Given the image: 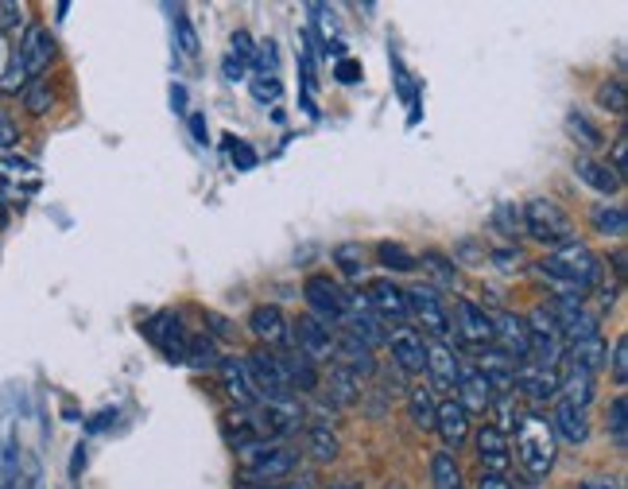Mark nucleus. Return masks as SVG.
Returning <instances> with one entry per match:
<instances>
[{"label":"nucleus","instance_id":"603ef678","mask_svg":"<svg viewBox=\"0 0 628 489\" xmlns=\"http://www.w3.org/2000/svg\"><path fill=\"white\" fill-rule=\"evenodd\" d=\"M253 62L260 67V74H276V44H272V39H264V44L256 47Z\"/></svg>","mask_w":628,"mask_h":489},{"label":"nucleus","instance_id":"c756f323","mask_svg":"<svg viewBox=\"0 0 628 489\" xmlns=\"http://www.w3.org/2000/svg\"><path fill=\"white\" fill-rule=\"evenodd\" d=\"M481 377L489 381L492 396H509L512 393V361L501 350H481Z\"/></svg>","mask_w":628,"mask_h":489},{"label":"nucleus","instance_id":"72a5a7b5","mask_svg":"<svg viewBox=\"0 0 628 489\" xmlns=\"http://www.w3.org/2000/svg\"><path fill=\"white\" fill-rule=\"evenodd\" d=\"M431 478L434 489H462V470H458V458L451 451H439L431 458Z\"/></svg>","mask_w":628,"mask_h":489},{"label":"nucleus","instance_id":"20e7f679","mask_svg":"<svg viewBox=\"0 0 628 489\" xmlns=\"http://www.w3.org/2000/svg\"><path fill=\"white\" fill-rule=\"evenodd\" d=\"M520 214H524V230L532 233L535 241H544V245L562 249V245L574 241V222H570L567 210H562L559 202H551V198H532Z\"/></svg>","mask_w":628,"mask_h":489},{"label":"nucleus","instance_id":"de8ad7c7","mask_svg":"<svg viewBox=\"0 0 628 489\" xmlns=\"http://www.w3.org/2000/svg\"><path fill=\"white\" fill-rule=\"evenodd\" d=\"M613 175H617L620 183H625L628 175V132H617V140H613Z\"/></svg>","mask_w":628,"mask_h":489},{"label":"nucleus","instance_id":"09e8293b","mask_svg":"<svg viewBox=\"0 0 628 489\" xmlns=\"http://www.w3.org/2000/svg\"><path fill=\"white\" fill-rule=\"evenodd\" d=\"M230 44H233L230 59H237L241 67H248V62H253V51H256V47H253V35H248V32H233Z\"/></svg>","mask_w":628,"mask_h":489},{"label":"nucleus","instance_id":"39448f33","mask_svg":"<svg viewBox=\"0 0 628 489\" xmlns=\"http://www.w3.org/2000/svg\"><path fill=\"white\" fill-rule=\"evenodd\" d=\"M524 323H527V361L539 365V370H559L562 335L559 326H555V318L547 315V307H535Z\"/></svg>","mask_w":628,"mask_h":489},{"label":"nucleus","instance_id":"3c124183","mask_svg":"<svg viewBox=\"0 0 628 489\" xmlns=\"http://www.w3.org/2000/svg\"><path fill=\"white\" fill-rule=\"evenodd\" d=\"M628 342H625V335L617 338V346H613V381H617V385H625L628 381Z\"/></svg>","mask_w":628,"mask_h":489},{"label":"nucleus","instance_id":"a19ab883","mask_svg":"<svg viewBox=\"0 0 628 489\" xmlns=\"http://www.w3.org/2000/svg\"><path fill=\"white\" fill-rule=\"evenodd\" d=\"M334 257H338L341 272L353 276V280L365 272V253H361V245H353V241H349V245H338V249H334Z\"/></svg>","mask_w":628,"mask_h":489},{"label":"nucleus","instance_id":"680f3d73","mask_svg":"<svg viewBox=\"0 0 628 489\" xmlns=\"http://www.w3.org/2000/svg\"><path fill=\"white\" fill-rule=\"evenodd\" d=\"M171 102H175V109H183V102H187V90H183V86H171Z\"/></svg>","mask_w":628,"mask_h":489},{"label":"nucleus","instance_id":"4468645a","mask_svg":"<svg viewBox=\"0 0 628 489\" xmlns=\"http://www.w3.org/2000/svg\"><path fill=\"white\" fill-rule=\"evenodd\" d=\"M341 323H346V330L353 338H361V342L369 346V350H376V346L384 342V326H381V318L373 315V311H369V303H365V295H357V292H349V303H346V318H341Z\"/></svg>","mask_w":628,"mask_h":489},{"label":"nucleus","instance_id":"ddd939ff","mask_svg":"<svg viewBox=\"0 0 628 489\" xmlns=\"http://www.w3.org/2000/svg\"><path fill=\"white\" fill-rule=\"evenodd\" d=\"M16 59H20V67L27 70V78H39L55 59V35L47 32V27H27L24 39H20V47H16Z\"/></svg>","mask_w":628,"mask_h":489},{"label":"nucleus","instance_id":"1a4fd4ad","mask_svg":"<svg viewBox=\"0 0 628 489\" xmlns=\"http://www.w3.org/2000/svg\"><path fill=\"white\" fill-rule=\"evenodd\" d=\"M288 335L303 358H311V361L334 358V326H326L323 318L299 315L295 323H288Z\"/></svg>","mask_w":628,"mask_h":489},{"label":"nucleus","instance_id":"052dcab7","mask_svg":"<svg viewBox=\"0 0 628 489\" xmlns=\"http://www.w3.org/2000/svg\"><path fill=\"white\" fill-rule=\"evenodd\" d=\"M190 129H195V140H202V144H206V120H202V113H195V117H190Z\"/></svg>","mask_w":628,"mask_h":489},{"label":"nucleus","instance_id":"f8f14e48","mask_svg":"<svg viewBox=\"0 0 628 489\" xmlns=\"http://www.w3.org/2000/svg\"><path fill=\"white\" fill-rule=\"evenodd\" d=\"M492 318V350H501L509 361H527V323L512 311H501Z\"/></svg>","mask_w":628,"mask_h":489},{"label":"nucleus","instance_id":"5701e85b","mask_svg":"<svg viewBox=\"0 0 628 489\" xmlns=\"http://www.w3.org/2000/svg\"><path fill=\"white\" fill-rule=\"evenodd\" d=\"M434 431L442 435V443L458 451V446L469 439V416H466V408H462L458 400L439 404V412H434Z\"/></svg>","mask_w":628,"mask_h":489},{"label":"nucleus","instance_id":"4c0bfd02","mask_svg":"<svg viewBox=\"0 0 628 489\" xmlns=\"http://www.w3.org/2000/svg\"><path fill=\"white\" fill-rule=\"evenodd\" d=\"M24 105L32 113H47L55 105V90L47 78H32V86H24Z\"/></svg>","mask_w":628,"mask_h":489},{"label":"nucleus","instance_id":"f257e3e1","mask_svg":"<svg viewBox=\"0 0 628 489\" xmlns=\"http://www.w3.org/2000/svg\"><path fill=\"white\" fill-rule=\"evenodd\" d=\"M539 276L562 283L567 292L582 295L586 288H594L597 276H602V257H597L590 245H582V241H570V245L555 249L551 257L539 260Z\"/></svg>","mask_w":628,"mask_h":489},{"label":"nucleus","instance_id":"4be33fe9","mask_svg":"<svg viewBox=\"0 0 628 489\" xmlns=\"http://www.w3.org/2000/svg\"><path fill=\"white\" fill-rule=\"evenodd\" d=\"M477 458L485 463V470L489 474H504V466H509V435H504L501 428H492V423H485L481 431H477Z\"/></svg>","mask_w":628,"mask_h":489},{"label":"nucleus","instance_id":"393cba45","mask_svg":"<svg viewBox=\"0 0 628 489\" xmlns=\"http://www.w3.org/2000/svg\"><path fill=\"white\" fill-rule=\"evenodd\" d=\"M221 381H225V388H230V396H237L241 408H256L260 404V396H256V385L253 377H248V365L237 358H221Z\"/></svg>","mask_w":628,"mask_h":489},{"label":"nucleus","instance_id":"9d476101","mask_svg":"<svg viewBox=\"0 0 628 489\" xmlns=\"http://www.w3.org/2000/svg\"><path fill=\"white\" fill-rule=\"evenodd\" d=\"M365 303L369 311H373L376 318H381V326H408V292L404 288H396L392 280H373L369 283V292H365Z\"/></svg>","mask_w":628,"mask_h":489},{"label":"nucleus","instance_id":"5fc2aeb1","mask_svg":"<svg viewBox=\"0 0 628 489\" xmlns=\"http://www.w3.org/2000/svg\"><path fill=\"white\" fill-rule=\"evenodd\" d=\"M477 489H512V481L504 478V474H481V481H477Z\"/></svg>","mask_w":628,"mask_h":489},{"label":"nucleus","instance_id":"a878e982","mask_svg":"<svg viewBox=\"0 0 628 489\" xmlns=\"http://www.w3.org/2000/svg\"><path fill=\"white\" fill-rule=\"evenodd\" d=\"M562 361L574 365V370H586V373H597L609 361V350H605V338L594 335V338H582V342H570L562 346Z\"/></svg>","mask_w":628,"mask_h":489},{"label":"nucleus","instance_id":"bb28decb","mask_svg":"<svg viewBox=\"0 0 628 489\" xmlns=\"http://www.w3.org/2000/svg\"><path fill=\"white\" fill-rule=\"evenodd\" d=\"M574 175L586 183V187H594L597 195H617V190H620V179L613 175V167H609V163H602V160H594V155H578Z\"/></svg>","mask_w":628,"mask_h":489},{"label":"nucleus","instance_id":"864d4df0","mask_svg":"<svg viewBox=\"0 0 628 489\" xmlns=\"http://www.w3.org/2000/svg\"><path fill=\"white\" fill-rule=\"evenodd\" d=\"M361 62H353V59H341L338 62V82H346V86H353V82H361Z\"/></svg>","mask_w":628,"mask_h":489},{"label":"nucleus","instance_id":"79ce46f5","mask_svg":"<svg viewBox=\"0 0 628 489\" xmlns=\"http://www.w3.org/2000/svg\"><path fill=\"white\" fill-rule=\"evenodd\" d=\"M628 420H625V396H613V404H609V431H613V443H617V451H625L628 446Z\"/></svg>","mask_w":628,"mask_h":489},{"label":"nucleus","instance_id":"b1692460","mask_svg":"<svg viewBox=\"0 0 628 489\" xmlns=\"http://www.w3.org/2000/svg\"><path fill=\"white\" fill-rule=\"evenodd\" d=\"M248 326H253V335L264 342V350H268V346H280L283 338H288V318H283V311L276 307V303H260V307L248 315Z\"/></svg>","mask_w":628,"mask_h":489},{"label":"nucleus","instance_id":"37998d69","mask_svg":"<svg viewBox=\"0 0 628 489\" xmlns=\"http://www.w3.org/2000/svg\"><path fill=\"white\" fill-rule=\"evenodd\" d=\"M20 27H24V4L0 0V35H20Z\"/></svg>","mask_w":628,"mask_h":489},{"label":"nucleus","instance_id":"f704fd0d","mask_svg":"<svg viewBox=\"0 0 628 489\" xmlns=\"http://www.w3.org/2000/svg\"><path fill=\"white\" fill-rule=\"evenodd\" d=\"M376 260H381L384 268H392V272H411V268L419 265L416 253H408L399 241H381V245H376Z\"/></svg>","mask_w":628,"mask_h":489},{"label":"nucleus","instance_id":"c03bdc74","mask_svg":"<svg viewBox=\"0 0 628 489\" xmlns=\"http://www.w3.org/2000/svg\"><path fill=\"white\" fill-rule=\"evenodd\" d=\"M248 90H253V97H256V102H260V105L276 102V97L283 94L280 78H276V74H256L253 82H248Z\"/></svg>","mask_w":628,"mask_h":489},{"label":"nucleus","instance_id":"aec40b11","mask_svg":"<svg viewBox=\"0 0 628 489\" xmlns=\"http://www.w3.org/2000/svg\"><path fill=\"white\" fill-rule=\"evenodd\" d=\"M148 335H152V342L160 346L163 353H167L171 361H187V330H183V323H178L175 315H155L152 326H148Z\"/></svg>","mask_w":628,"mask_h":489},{"label":"nucleus","instance_id":"2eb2a0df","mask_svg":"<svg viewBox=\"0 0 628 489\" xmlns=\"http://www.w3.org/2000/svg\"><path fill=\"white\" fill-rule=\"evenodd\" d=\"M392 346V361H396L404 373H423L427 370V338L411 326H399L388 338Z\"/></svg>","mask_w":628,"mask_h":489},{"label":"nucleus","instance_id":"a18cd8bd","mask_svg":"<svg viewBox=\"0 0 628 489\" xmlns=\"http://www.w3.org/2000/svg\"><path fill=\"white\" fill-rule=\"evenodd\" d=\"M516 225H524V214H520L512 202H501V207H497V230H501L504 237H516Z\"/></svg>","mask_w":628,"mask_h":489},{"label":"nucleus","instance_id":"bf43d9fd","mask_svg":"<svg viewBox=\"0 0 628 489\" xmlns=\"http://www.w3.org/2000/svg\"><path fill=\"white\" fill-rule=\"evenodd\" d=\"M221 70H225V78H230V82H241V78H245V67H241L237 59H225V62H221Z\"/></svg>","mask_w":628,"mask_h":489},{"label":"nucleus","instance_id":"58836bf2","mask_svg":"<svg viewBox=\"0 0 628 489\" xmlns=\"http://www.w3.org/2000/svg\"><path fill=\"white\" fill-rule=\"evenodd\" d=\"M311 455L318 458V463L338 458V435H334L330 428H311Z\"/></svg>","mask_w":628,"mask_h":489},{"label":"nucleus","instance_id":"c9c22d12","mask_svg":"<svg viewBox=\"0 0 628 489\" xmlns=\"http://www.w3.org/2000/svg\"><path fill=\"white\" fill-rule=\"evenodd\" d=\"M590 222H594V230L605 233V237H625L628 230L625 207H597L594 214H590Z\"/></svg>","mask_w":628,"mask_h":489},{"label":"nucleus","instance_id":"e2e57ef3","mask_svg":"<svg viewBox=\"0 0 628 489\" xmlns=\"http://www.w3.org/2000/svg\"><path fill=\"white\" fill-rule=\"evenodd\" d=\"M330 489H361V486H357V481H349V478H341V481H334Z\"/></svg>","mask_w":628,"mask_h":489},{"label":"nucleus","instance_id":"a211bd4d","mask_svg":"<svg viewBox=\"0 0 628 489\" xmlns=\"http://www.w3.org/2000/svg\"><path fill=\"white\" fill-rule=\"evenodd\" d=\"M458 338L466 346H492V318L474 300H458Z\"/></svg>","mask_w":628,"mask_h":489},{"label":"nucleus","instance_id":"cd10ccee","mask_svg":"<svg viewBox=\"0 0 628 489\" xmlns=\"http://www.w3.org/2000/svg\"><path fill=\"white\" fill-rule=\"evenodd\" d=\"M594 373L586 370H574V365H567V370L559 373V400L574 404V408H590V400H594Z\"/></svg>","mask_w":628,"mask_h":489},{"label":"nucleus","instance_id":"9b49d317","mask_svg":"<svg viewBox=\"0 0 628 489\" xmlns=\"http://www.w3.org/2000/svg\"><path fill=\"white\" fill-rule=\"evenodd\" d=\"M334 361H338L341 370L353 373L357 381H369L376 373V353L361 338L349 335V330H334Z\"/></svg>","mask_w":628,"mask_h":489},{"label":"nucleus","instance_id":"13d9d810","mask_svg":"<svg viewBox=\"0 0 628 489\" xmlns=\"http://www.w3.org/2000/svg\"><path fill=\"white\" fill-rule=\"evenodd\" d=\"M578 489H625V486H620L617 478H590V481H582Z\"/></svg>","mask_w":628,"mask_h":489},{"label":"nucleus","instance_id":"e433bc0d","mask_svg":"<svg viewBox=\"0 0 628 489\" xmlns=\"http://www.w3.org/2000/svg\"><path fill=\"white\" fill-rule=\"evenodd\" d=\"M187 365H195V370H218V365H221L218 346H213L210 338H190V342H187Z\"/></svg>","mask_w":628,"mask_h":489},{"label":"nucleus","instance_id":"473e14b6","mask_svg":"<svg viewBox=\"0 0 628 489\" xmlns=\"http://www.w3.org/2000/svg\"><path fill=\"white\" fill-rule=\"evenodd\" d=\"M408 408H411V420H416L419 431H434V412H439V404H434L431 388L411 385L408 388Z\"/></svg>","mask_w":628,"mask_h":489},{"label":"nucleus","instance_id":"6e6552de","mask_svg":"<svg viewBox=\"0 0 628 489\" xmlns=\"http://www.w3.org/2000/svg\"><path fill=\"white\" fill-rule=\"evenodd\" d=\"M248 365V377H253V385H256V396H260V404H283V400H291V385H288V377H283V365H280V358L276 353H268L260 346V350H253V358L245 361Z\"/></svg>","mask_w":628,"mask_h":489},{"label":"nucleus","instance_id":"0eeeda50","mask_svg":"<svg viewBox=\"0 0 628 489\" xmlns=\"http://www.w3.org/2000/svg\"><path fill=\"white\" fill-rule=\"evenodd\" d=\"M303 295H306V307H311V315L323 318L326 326H334V323H341V318H346L349 292L341 288L338 280H330V276H323V272L306 276Z\"/></svg>","mask_w":628,"mask_h":489},{"label":"nucleus","instance_id":"8fccbe9b","mask_svg":"<svg viewBox=\"0 0 628 489\" xmlns=\"http://www.w3.org/2000/svg\"><path fill=\"white\" fill-rule=\"evenodd\" d=\"M225 152L233 155V163H237L241 172H248V167H256V152L245 144V140H225Z\"/></svg>","mask_w":628,"mask_h":489},{"label":"nucleus","instance_id":"6ab92c4d","mask_svg":"<svg viewBox=\"0 0 628 489\" xmlns=\"http://www.w3.org/2000/svg\"><path fill=\"white\" fill-rule=\"evenodd\" d=\"M458 404L466 408V416H485L492 408V388H489V381L481 377V370H462L458 373Z\"/></svg>","mask_w":628,"mask_h":489},{"label":"nucleus","instance_id":"49530a36","mask_svg":"<svg viewBox=\"0 0 628 489\" xmlns=\"http://www.w3.org/2000/svg\"><path fill=\"white\" fill-rule=\"evenodd\" d=\"M419 260H423V268H431L434 280H439V283H454V265H451L446 257H442V253H423Z\"/></svg>","mask_w":628,"mask_h":489},{"label":"nucleus","instance_id":"6e6d98bb","mask_svg":"<svg viewBox=\"0 0 628 489\" xmlns=\"http://www.w3.org/2000/svg\"><path fill=\"white\" fill-rule=\"evenodd\" d=\"M175 24H178V35H183V51L187 55H195L198 51V44H195V32H190V24L183 16H175Z\"/></svg>","mask_w":628,"mask_h":489},{"label":"nucleus","instance_id":"412c9836","mask_svg":"<svg viewBox=\"0 0 628 489\" xmlns=\"http://www.w3.org/2000/svg\"><path fill=\"white\" fill-rule=\"evenodd\" d=\"M551 431L555 439H567V443H586L590 439V416L586 408H574L567 400H555V416H551Z\"/></svg>","mask_w":628,"mask_h":489},{"label":"nucleus","instance_id":"dca6fc26","mask_svg":"<svg viewBox=\"0 0 628 489\" xmlns=\"http://www.w3.org/2000/svg\"><path fill=\"white\" fill-rule=\"evenodd\" d=\"M427 373H431V385L439 393H454L458 388L462 361L451 350V342H427Z\"/></svg>","mask_w":628,"mask_h":489},{"label":"nucleus","instance_id":"423d86ee","mask_svg":"<svg viewBox=\"0 0 628 489\" xmlns=\"http://www.w3.org/2000/svg\"><path fill=\"white\" fill-rule=\"evenodd\" d=\"M408 315L423 326V335H431L434 342H446V338H451L454 323H451V315H446V307H442V295H439L434 283H419V288H411Z\"/></svg>","mask_w":628,"mask_h":489},{"label":"nucleus","instance_id":"f03ea898","mask_svg":"<svg viewBox=\"0 0 628 489\" xmlns=\"http://www.w3.org/2000/svg\"><path fill=\"white\" fill-rule=\"evenodd\" d=\"M241 463H245V481L241 489H272L280 478H288L295 470V451L280 443H268V439H253V443L237 446Z\"/></svg>","mask_w":628,"mask_h":489},{"label":"nucleus","instance_id":"f3484780","mask_svg":"<svg viewBox=\"0 0 628 489\" xmlns=\"http://www.w3.org/2000/svg\"><path fill=\"white\" fill-rule=\"evenodd\" d=\"M512 388L532 396L535 404L559 400V370H539V365H520L512 370Z\"/></svg>","mask_w":628,"mask_h":489},{"label":"nucleus","instance_id":"7c9ffc66","mask_svg":"<svg viewBox=\"0 0 628 489\" xmlns=\"http://www.w3.org/2000/svg\"><path fill=\"white\" fill-rule=\"evenodd\" d=\"M361 381L353 377L349 370H341V365H334L330 370V381H326V393H330V404H338V408H349V404L361 400Z\"/></svg>","mask_w":628,"mask_h":489},{"label":"nucleus","instance_id":"2f4dec72","mask_svg":"<svg viewBox=\"0 0 628 489\" xmlns=\"http://www.w3.org/2000/svg\"><path fill=\"white\" fill-rule=\"evenodd\" d=\"M567 132H570V140H574L578 148H586V152H594V148L605 144V132L597 129L594 120H590L582 109H570L567 113Z\"/></svg>","mask_w":628,"mask_h":489},{"label":"nucleus","instance_id":"ea45409f","mask_svg":"<svg viewBox=\"0 0 628 489\" xmlns=\"http://www.w3.org/2000/svg\"><path fill=\"white\" fill-rule=\"evenodd\" d=\"M597 105H602L605 113H625V82L620 78H613V82H602L597 86Z\"/></svg>","mask_w":628,"mask_h":489},{"label":"nucleus","instance_id":"0e129e2a","mask_svg":"<svg viewBox=\"0 0 628 489\" xmlns=\"http://www.w3.org/2000/svg\"><path fill=\"white\" fill-rule=\"evenodd\" d=\"M280 489H311V486H299V481H291V486H280Z\"/></svg>","mask_w":628,"mask_h":489},{"label":"nucleus","instance_id":"4d7b16f0","mask_svg":"<svg viewBox=\"0 0 628 489\" xmlns=\"http://www.w3.org/2000/svg\"><path fill=\"white\" fill-rule=\"evenodd\" d=\"M16 144V125L9 117H0V148H12Z\"/></svg>","mask_w":628,"mask_h":489},{"label":"nucleus","instance_id":"c85d7f7f","mask_svg":"<svg viewBox=\"0 0 628 489\" xmlns=\"http://www.w3.org/2000/svg\"><path fill=\"white\" fill-rule=\"evenodd\" d=\"M276 358H280L283 377H288L291 393H314V388H318V373H314V361L311 358H303L299 350L276 353Z\"/></svg>","mask_w":628,"mask_h":489},{"label":"nucleus","instance_id":"7ed1b4c3","mask_svg":"<svg viewBox=\"0 0 628 489\" xmlns=\"http://www.w3.org/2000/svg\"><path fill=\"white\" fill-rule=\"evenodd\" d=\"M555 443H559V439H555L551 423H547L544 416H520L516 420V451L532 478H544L555 466V455H559Z\"/></svg>","mask_w":628,"mask_h":489}]
</instances>
